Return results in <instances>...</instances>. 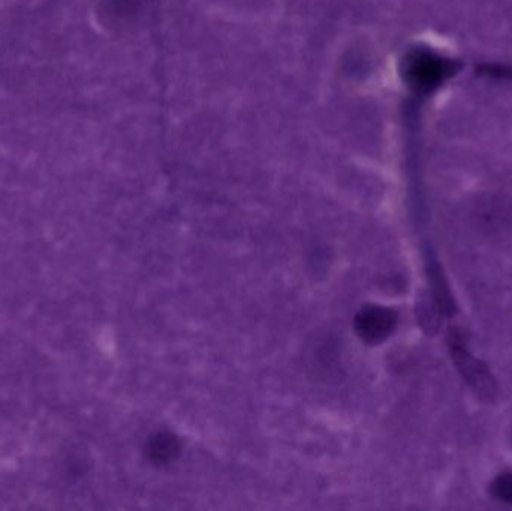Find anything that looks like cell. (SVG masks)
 I'll return each instance as SVG.
<instances>
[{"label": "cell", "mask_w": 512, "mask_h": 511, "mask_svg": "<svg viewBox=\"0 0 512 511\" xmlns=\"http://www.w3.org/2000/svg\"><path fill=\"white\" fill-rule=\"evenodd\" d=\"M180 441L176 435L161 432L153 435L146 447V455L153 464L167 465L173 462L180 455Z\"/></svg>", "instance_id": "obj_3"}, {"label": "cell", "mask_w": 512, "mask_h": 511, "mask_svg": "<svg viewBox=\"0 0 512 511\" xmlns=\"http://www.w3.org/2000/svg\"><path fill=\"white\" fill-rule=\"evenodd\" d=\"M441 72H444V66L439 63V60H433L429 56H415L414 59L409 60L406 68V74L417 86L432 84L441 77Z\"/></svg>", "instance_id": "obj_4"}, {"label": "cell", "mask_w": 512, "mask_h": 511, "mask_svg": "<svg viewBox=\"0 0 512 511\" xmlns=\"http://www.w3.org/2000/svg\"><path fill=\"white\" fill-rule=\"evenodd\" d=\"M453 357L456 360L457 368L462 372L465 380L477 390L480 395H493L495 393V383L492 375L487 371L486 366L481 365L474 357L466 353L465 348L460 347L459 339H453Z\"/></svg>", "instance_id": "obj_2"}, {"label": "cell", "mask_w": 512, "mask_h": 511, "mask_svg": "<svg viewBox=\"0 0 512 511\" xmlns=\"http://www.w3.org/2000/svg\"><path fill=\"white\" fill-rule=\"evenodd\" d=\"M397 326V314L384 306H367L355 317L354 327L358 338L366 344H381Z\"/></svg>", "instance_id": "obj_1"}, {"label": "cell", "mask_w": 512, "mask_h": 511, "mask_svg": "<svg viewBox=\"0 0 512 511\" xmlns=\"http://www.w3.org/2000/svg\"><path fill=\"white\" fill-rule=\"evenodd\" d=\"M493 497L512 506V473L501 474L492 483Z\"/></svg>", "instance_id": "obj_5"}]
</instances>
